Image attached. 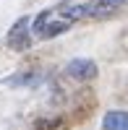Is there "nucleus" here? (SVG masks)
I'll list each match as a JSON object with an SVG mask.
<instances>
[{
  "label": "nucleus",
  "instance_id": "7ed1b4c3",
  "mask_svg": "<svg viewBox=\"0 0 128 130\" xmlns=\"http://www.w3.org/2000/svg\"><path fill=\"white\" fill-rule=\"evenodd\" d=\"M102 127L105 130H128V112L123 109H110L102 117Z\"/></svg>",
  "mask_w": 128,
  "mask_h": 130
},
{
  "label": "nucleus",
  "instance_id": "39448f33",
  "mask_svg": "<svg viewBox=\"0 0 128 130\" xmlns=\"http://www.w3.org/2000/svg\"><path fill=\"white\" fill-rule=\"evenodd\" d=\"M39 75L37 73H18L16 78H8V86H37Z\"/></svg>",
  "mask_w": 128,
  "mask_h": 130
},
{
  "label": "nucleus",
  "instance_id": "f03ea898",
  "mask_svg": "<svg viewBox=\"0 0 128 130\" xmlns=\"http://www.w3.org/2000/svg\"><path fill=\"white\" fill-rule=\"evenodd\" d=\"M31 39H29V18L21 16L8 31V47L10 50H29Z\"/></svg>",
  "mask_w": 128,
  "mask_h": 130
},
{
  "label": "nucleus",
  "instance_id": "f257e3e1",
  "mask_svg": "<svg viewBox=\"0 0 128 130\" xmlns=\"http://www.w3.org/2000/svg\"><path fill=\"white\" fill-rule=\"evenodd\" d=\"M97 73H99L97 62L89 60V57H73V60L66 65V75L73 78V81H92Z\"/></svg>",
  "mask_w": 128,
  "mask_h": 130
},
{
  "label": "nucleus",
  "instance_id": "20e7f679",
  "mask_svg": "<svg viewBox=\"0 0 128 130\" xmlns=\"http://www.w3.org/2000/svg\"><path fill=\"white\" fill-rule=\"evenodd\" d=\"M52 16H55V13H52ZM52 16H50V21H47V24L42 26V31H39L37 37H45V39H50V37H58V34H63L66 29H71V24H73L71 18H66V16H63L60 21H52Z\"/></svg>",
  "mask_w": 128,
  "mask_h": 130
},
{
  "label": "nucleus",
  "instance_id": "423d86ee",
  "mask_svg": "<svg viewBox=\"0 0 128 130\" xmlns=\"http://www.w3.org/2000/svg\"><path fill=\"white\" fill-rule=\"evenodd\" d=\"M52 13H55V10H42V13L37 16V21H34V34H39V31H42V26L50 21V16H52Z\"/></svg>",
  "mask_w": 128,
  "mask_h": 130
}]
</instances>
